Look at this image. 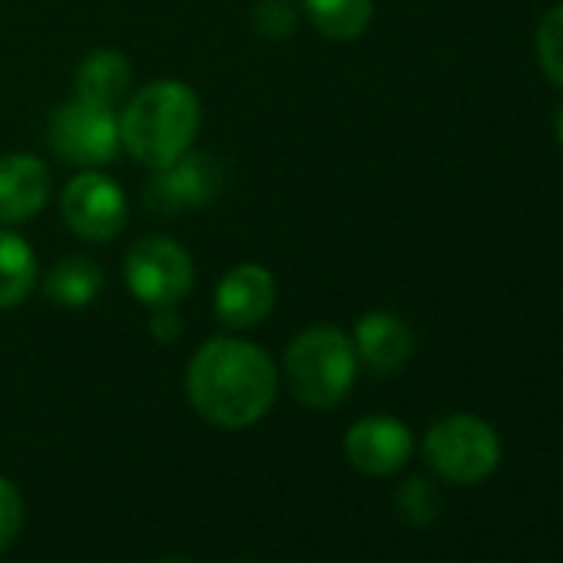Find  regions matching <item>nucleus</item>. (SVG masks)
Masks as SVG:
<instances>
[{"label": "nucleus", "mask_w": 563, "mask_h": 563, "mask_svg": "<svg viewBox=\"0 0 563 563\" xmlns=\"http://www.w3.org/2000/svg\"><path fill=\"white\" fill-rule=\"evenodd\" d=\"M186 395L199 418L239 431L268 415L278 395V372L268 352L242 339H209L189 362Z\"/></svg>", "instance_id": "nucleus-1"}, {"label": "nucleus", "mask_w": 563, "mask_h": 563, "mask_svg": "<svg viewBox=\"0 0 563 563\" xmlns=\"http://www.w3.org/2000/svg\"><path fill=\"white\" fill-rule=\"evenodd\" d=\"M199 117V97L186 84L153 80L126 103L120 117V143L136 163L166 169L183 153H189Z\"/></svg>", "instance_id": "nucleus-2"}, {"label": "nucleus", "mask_w": 563, "mask_h": 563, "mask_svg": "<svg viewBox=\"0 0 563 563\" xmlns=\"http://www.w3.org/2000/svg\"><path fill=\"white\" fill-rule=\"evenodd\" d=\"M358 372L355 345L332 325H316L296 335L282 362V378L296 401L306 408H335L349 398Z\"/></svg>", "instance_id": "nucleus-3"}, {"label": "nucleus", "mask_w": 563, "mask_h": 563, "mask_svg": "<svg viewBox=\"0 0 563 563\" xmlns=\"http://www.w3.org/2000/svg\"><path fill=\"white\" fill-rule=\"evenodd\" d=\"M424 457L444 481L477 484L500 464V438L474 415H451L428 431Z\"/></svg>", "instance_id": "nucleus-4"}, {"label": "nucleus", "mask_w": 563, "mask_h": 563, "mask_svg": "<svg viewBox=\"0 0 563 563\" xmlns=\"http://www.w3.org/2000/svg\"><path fill=\"white\" fill-rule=\"evenodd\" d=\"M126 286L143 306L173 309L192 289V258L179 242L150 235L126 255Z\"/></svg>", "instance_id": "nucleus-5"}, {"label": "nucleus", "mask_w": 563, "mask_h": 563, "mask_svg": "<svg viewBox=\"0 0 563 563\" xmlns=\"http://www.w3.org/2000/svg\"><path fill=\"white\" fill-rule=\"evenodd\" d=\"M51 146L70 166H103L120 153V120L107 107L74 100L54 113Z\"/></svg>", "instance_id": "nucleus-6"}, {"label": "nucleus", "mask_w": 563, "mask_h": 563, "mask_svg": "<svg viewBox=\"0 0 563 563\" xmlns=\"http://www.w3.org/2000/svg\"><path fill=\"white\" fill-rule=\"evenodd\" d=\"M60 212L80 239L110 242L126 225V196L110 176L90 169L67 183L60 196Z\"/></svg>", "instance_id": "nucleus-7"}, {"label": "nucleus", "mask_w": 563, "mask_h": 563, "mask_svg": "<svg viewBox=\"0 0 563 563\" xmlns=\"http://www.w3.org/2000/svg\"><path fill=\"white\" fill-rule=\"evenodd\" d=\"M159 176L146 189V206L153 212H179L186 206H206L212 196H219L225 183V169L209 153H183L166 169H156Z\"/></svg>", "instance_id": "nucleus-8"}, {"label": "nucleus", "mask_w": 563, "mask_h": 563, "mask_svg": "<svg viewBox=\"0 0 563 563\" xmlns=\"http://www.w3.org/2000/svg\"><path fill=\"white\" fill-rule=\"evenodd\" d=\"M411 431L388 415H372L362 418L349 428L345 434V457L352 467L372 477H388L401 471L411 457Z\"/></svg>", "instance_id": "nucleus-9"}, {"label": "nucleus", "mask_w": 563, "mask_h": 563, "mask_svg": "<svg viewBox=\"0 0 563 563\" xmlns=\"http://www.w3.org/2000/svg\"><path fill=\"white\" fill-rule=\"evenodd\" d=\"M275 306V278L268 268L245 262L222 275L216 289V316L225 329H252Z\"/></svg>", "instance_id": "nucleus-10"}, {"label": "nucleus", "mask_w": 563, "mask_h": 563, "mask_svg": "<svg viewBox=\"0 0 563 563\" xmlns=\"http://www.w3.org/2000/svg\"><path fill=\"white\" fill-rule=\"evenodd\" d=\"M51 199V169L37 156H4L0 159V222L18 225L34 216Z\"/></svg>", "instance_id": "nucleus-11"}, {"label": "nucleus", "mask_w": 563, "mask_h": 563, "mask_svg": "<svg viewBox=\"0 0 563 563\" xmlns=\"http://www.w3.org/2000/svg\"><path fill=\"white\" fill-rule=\"evenodd\" d=\"M355 355H362V362L378 372V375H391L398 372L411 352H415V335L411 329L391 316V312H368L358 329H355Z\"/></svg>", "instance_id": "nucleus-12"}, {"label": "nucleus", "mask_w": 563, "mask_h": 563, "mask_svg": "<svg viewBox=\"0 0 563 563\" xmlns=\"http://www.w3.org/2000/svg\"><path fill=\"white\" fill-rule=\"evenodd\" d=\"M126 90H130V64L117 51H97L77 70V100L84 103L117 110Z\"/></svg>", "instance_id": "nucleus-13"}, {"label": "nucleus", "mask_w": 563, "mask_h": 563, "mask_svg": "<svg viewBox=\"0 0 563 563\" xmlns=\"http://www.w3.org/2000/svg\"><path fill=\"white\" fill-rule=\"evenodd\" d=\"M103 289V272L93 258L87 255H67L64 262H57L51 268V275L44 278V292L51 302L60 306H90Z\"/></svg>", "instance_id": "nucleus-14"}, {"label": "nucleus", "mask_w": 563, "mask_h": 563, "mask_svg": "<svg viewBox=\"0 0 563 563\" xmlns=\"http://www.w3.org/2000/svg\"><path fill=\"white\" fill-rule=\"evenodd\" d=\"M34 278H37V258L31 245L21 235L0 229V309L24 302L34 289Z\"/></svg>", "instance_id": "nucleus-15"}, {"label": "nucleus", "mask_w": 563, "mask_h": 563, "mask_svg": "<svg viewBox=\"0 0 563 563\" xmlns=\"http://www.w3.org/2000/svg\"><path fill=\"white\" fill-rule=\"evenodd\" d=\"M319 34L332 41H355L372 21V0H306Z\"/></svg>", "instance_id": "nucleus-16"}, {"label": "nucleus", "mask_w": 563, "mask_h": 563, "mask_svg": "<svg viewBox=\"0 0 563 563\" xmlns=\"http://www.w3.org/2000/svg\"><path fill=\"white\" fill-rule=\"evenodd\" d=\"M398 510L411 527H428L441 514L438 487L424 477H408L398 490Z\"/></svg>", "instance_id": "nucleus-17"}, {"label": "nucleus", "mask_w": 563, "mask_h": 563, "mask_svg": "<svg viewBox=\"0 0 563 563\" xmlns=\"http://www.w3.org/2000/svg\"><path fill=\"white\" fill-rule=\"evenodd\" d=\"M537 57L543 74L563 90V4L553 8L537 31Z\"/></svg>", "instance_id": "nucleus-18"}, {"label": "nucleus", "mask_w": 563, "mask_h": 563, "mask_svg": "<svg viewBox=\"0 0 563 563\" xmlns=\"http://www.w3.org/2000/svg\"><path fill=\"white\" fill-rule=\"evenodd\" d=\"M21 527H24V497L18 484L0 477V550L14 543Z\"/></svg>", "instance_id": "nucleus-19"}, {"label": "nucleus", "mask_w": 563, "mask_h": 563, "mask_svg": "<svg viewBox=\"0 0 563 563\" xmlns=\"http://www.w3.org/2000/svg\"><path fill=\"white\" fill-rule=\"evenodd\" d=\"M296 27V11L289 0H262L255 8V31L265 37H286Z\"/></svg>", "instance_id": "nucleus-20"}, {"label": "nucleus", "mask_w": 563, "mask_h": 563, "mask_svg": "<svg viewBox=\"0 0 563 563\" xmlns=\"http://www.w3.org/2000/svg\"><path fill=\"white\" fill-rule=\"evenodd\" d=\"M556 136H560V143H563V110H560V117H556Z\"/></svg>", "instance_id": "nucleus-21"}, {"label": "nucleus", "mask_w": 563, "mask_h": 563, "mask_svg": "<svg viewBox=\"0 0 563 563\" xmlns=\"http://www.w3.org/2000/svg\"><path fill=\"white\" fill-rule=\"evenodd\" d=\"M159 563H186V560H179V556H166V560H159Z\"/></svg>", "instance_id": "nucleus-22"}]
</instances>
